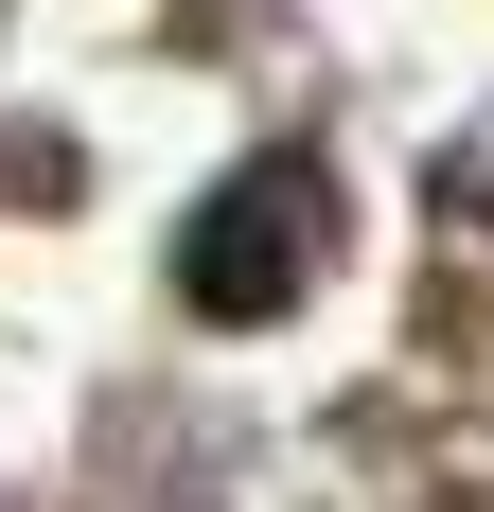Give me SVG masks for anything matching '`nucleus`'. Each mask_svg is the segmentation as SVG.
<instances>
[{
	"mask_svg": "<svg viewBox=\"0 0 494 512\" xmlns=\"http://www.w3.org/2000/svg\"><path fill=\"white\" fill-rule=\"evenodd\" d=\"M318 230H336L318 159H247L230 195L177 230V301H195V318H283L300 283H318Z\"/></svg>",
	"mask_w": 494,
	"mask_h": 512,
	"instance_id": "nucleus-1",
	"label": "nucleus"
}]
</instances>
